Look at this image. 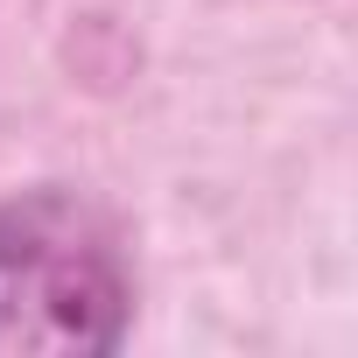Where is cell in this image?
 Here are the masks:
<instances>
[{"label":"cell","instance_id":"cell-1","mask_svg":"<svg viewBox=\"0 0 358 358\" xmlns=\"http://www.w3.org/2000/svg\"><path fill=\"white\" fill-rule=\"evenodd\" d=\"M134 316L106 218L71 190L0 204V358H99Z\"/></svg>","mask_w":358,"mask_h":358}]
</instances>
